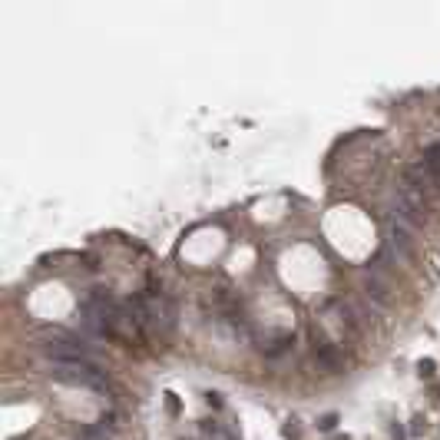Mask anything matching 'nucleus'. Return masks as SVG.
Masks as SVG:
<instances>
[{
    "mask_svg": "<svg viewBox=\"0 0 440 440\" xmlns=\"http://www.w3.org/2000/svg\"><path fill=\"white\" fill-rule=\"evenodd\" d=\"M40 351L47 354V361H83V364H99L86 348V338H76L70 331L60 328H47L37 334Z\"/></svg>",
    "mask_w": 440,
    "mask_h": 440,
    "instance_id": "nucleus-1",
    "label": "nucleus"
},
{
    "mask_svg": "<svg viewBox=\"0 0 440 440\" xmlns=\"http://www.w3.org/2000/svg\"><path fill=\"white\" fill-rule=\"evenodd\" d=\"M50 377L63 381V384L90 387V391H106V371L99 364H83V361H47Z\"/></svg>",
    "mask_w": 440,
    "mask_h": 440,
    "instance_id": "nucleus-2",
    "label": "nucleus"
},
{
    "mask_svg": "<svg viewBox=\"0 0 440 440\" xmlns=\"http://www.w3.org/2000/svg\"><path fill=\"white\" fill-rule=\"evenodd\" d=\"M143 308H146V318H149V328L156 331H172V325H176V305L165 298L152 281H149V294L143 298Z\"/></svg>",
    "mask_w": 440,
    "mask_h": 440,
    "instance_id": "nucleus-3",
    "label": "nucleus"
},
{
    "mask_svg": "<svg viewBox=\"0 0 440 440\" xmlns=\"http://www.w3.org/2000/svg\"><path fill=\"white\" fill-rule=\"evenodd\" d=\"M414 235H417L414 225H407V222H401V219H387V248L401 258V261H407L410 252H414Z\"/></svg>",
    "mask_w": 440,
    "mask_h": 440,
    "instance_id": "nucleus-4",
    "label": "nucleus"
},
{
    "mask_svg": "<svg viewBox=\"0 0 440 440\" xmlns=\"http://www.w3.org/2000/svg\"><path fill=\"white\" fill-rule=\"evenodd\" d=\"M361 288H364V294L374 305H387L391 301V281L381 275V268H367L361 275Z\"/></svg>",
    "mask_w": 440,
    "mask_h": 440,
    "instance_id": "nucleus-5",
    "label": "nucleus"
},
{
    "mask_svg": "<svg viewBox=\"0 0 440 440\" xmlns=\"http://www.w3.org/2000/svg\"><path fill=\"white\" fill-rule=\"evenodd\" d=\"M407 185H410V189H417L421 196H430V192H437L440 182L430 176V169H427V165H424V159H421V163H414L410 169H407Z\"/></svg>",
    "mask_w": 440,
    "mask_h": 440,
    "instance_id": "nucleus-6",
    "label": "nucleus"
},
{
    "mask_svg": "<svg viewBox=\"0 0 440 440\" xmlns=\"http://www.w3.org/2000/svg\"><path fill=\"white\" fill-rule=\"evenodd\" d=\"M424 165L430 169V176L440 182V143H434V146H427V152H424Z\"/></svg>",
    "mask_w": 440,
    "mask_h": 440,
    "instance_id": "nucleus-7",
    "label": "nucleus"
},
{
    "mask_svg": "<svg viewBox=\"0 0 440 440\" xmlns=\"http://www.w3.org/2000/svg\"><path fill=\"white\" fill-rule=\"evenodd\" d=\"M417 371H421V374H434V361H421Z\"/></svg>",
    "mask_w": 440,
    "mask_h": 440,
    "instance_id": "nucleus-8",
    "label": "nucleus"
},
{
    "mask_svg": "<svg viewBox=\"0 0 440 440\" xmlns=\"http://www.w3.org/2000/svg\"><path fill=\"white\" fill-rule=\"evenodd\" d=\"M334 421H338V417H334V414H328V417H321V427H325V430H331V427H334Z\"/></svg>",
    "mask_w": 440,
    "mask_h": 440,
    "instance_id": "nucleus-9",
    "label": "nucleus"
},
{
    "mask_svg": "<svg viewBox=\"0 0 440 440\" xmlns=\"http://www.w3.org/2000/svg\"><path fill=\"white\" fill-rule=\"evenodd\" d=\"M165 397H169V401H165V404H169V410L176 414V410H179V401H176V394H165Z\"/></svg>",
    "mask_w": 440,
    "mask_h": 440,
    "instance_id": "nucleus-10",
    "label": "nucleus"
}]
</instances>
